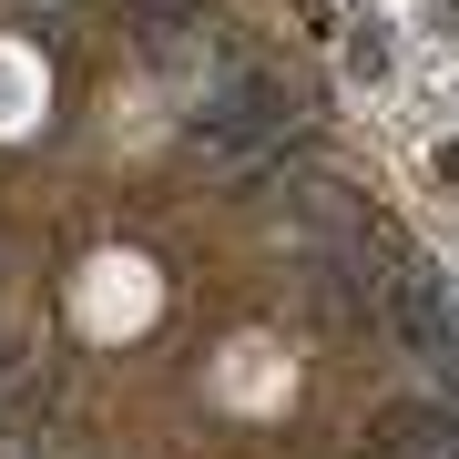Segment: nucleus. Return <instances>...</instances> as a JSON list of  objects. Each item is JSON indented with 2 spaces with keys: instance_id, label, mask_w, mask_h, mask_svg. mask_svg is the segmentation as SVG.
I'll list each match as a JSON object with an SVG mask.
<instances>
[{
  "instance_id": "obj_1",
  "label": "nucleus",
  "mask_w": 459,
  "mask_h": 459,
  "mask_svg": "<svg viewBox=\"0 0 459 459\" xmlns=\"http://www.w3.org/2000/svg\"><path fill=\"white\" fill-rule=\"evenodd\" d=\"M296 133V102L265 82V72H225V82L204 92V113H195V143H214V153H265V143H286Z\"/></svg>"
}]
</instances>
